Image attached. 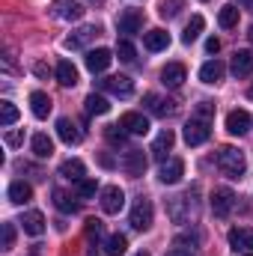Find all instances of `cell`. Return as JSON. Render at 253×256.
Wrapping results in <instances>:
<instances>
[{"instance_id":"cell-16","label":"cell","mask_w":253,"mask_h":256,"mask_svg":"<svg viewBox=\"0 0 253 256\" xmlns=\"http://www.w3.org/2000/svg\"><path fill=\"white\" fill-rule=\"evenodd\" d=\"M116 27H120V33H140V27H143V12L140 9H126L122 15H120V21H116Z\"/></svg>"},{"instance_id":"cell-23","label":"cell","mask_w":253,"mask_h":256,"mask_svg":"<svg viewBox=\"0 0 253 256\" xmlns=\"http://www.w3.org/2000/svg\"><path fill=\"white\" fill-rule=\"evenodd\" d=\"M232 74L236 78L253 74V51H236V57H232Z\"/></svg>"},{"instance_id":"cell-46","label":"cell","mask_w":253,"mask_h":256,"mask_svg":"<svg viewBox=\"0 0 253 256\" xmlns=\"http://www.w3.org/2000/svg\"><path fill=\"white\" fill-rule=\"evenodd\" d=\"M238 3H242L244 9H253V0H238Z\"/></svg>"},{"instance_id":"cell-2","label":"cell","mask_w":253,"mask_h":256,"mask_svg":"<svg viewBox=\"0 0 253 256\" xmlns=\"http://www.w3.org/2000/svg\"><path fill=\"white\" fill-rule=\"evenodd\" d=\"M152 202L146 200V196H140L137 202H134V208H131V218H128V224L137 230V232H146L149 226H152Z\"/></svg>"},{"instance_id":"cell-4","label":"cell","mask_w":253,"mask_h":256,"mask_svg":"<svg viewBox=\"0 0 253 256\" xmlns=\"http://www.w3.org/2000/svg\"><path fill=\"white\" fill-rule=\"evenodd\" d=\"M98 90L114 92V96H120V98H128V96H134V80L126 78V74H114V78L98 80Z\"/></svg>"},{"instance_id":"cell-7","label":"cell","mask_w":253,"mask_h":256,"mask_svg":"<svg viewBox=\"0 0 253 256\" xmlns=\"http://www.w3.org/2000/svg\"><path fill=\"white\" fill-rule=\"evenodd\" d=\"M51 12L60 21H80L84 18V6L78 0H54L51 3Z\"/></svg>"},{"instance_id":"cell-27","label":"cell","mask_w":253,"mask_h":256,"mask_svg":"<svg viewBox=\"0 0 253 256\" xmlns=\"http://www.w3.org/2000/svg\"><path fill=\"white\" fill-rule=\"evenodd\" d=\"M30 149H33L36 158H51V155H54V140H51L48 134H33Z\"/></svg>"},{"instance_id":"cell-10","label":"cell","mask_w":253,"mask_h":256,"mask_svg":"<svg viewBox=\"0 0 253 256\" xmlns=\"http://www.w3.org/2000/svg\"><path fill=\"white\" fill-rule=\"evenodd\" d=\"M182 176H185V161H182V158H170V161H164L161 170H158V179H161L164 185H176Z\"/></svg>"},{"instance_id":"cell-5","label":"cell","mask_w":253,"mask_h":256,"mask_svg":"<svg viewBox=\"0 0 253 256\" xmlns=\"http://www.w3.org/2000/svg\"><path fill=\"white\" fill-rule=\"evenodd\" d=\"M122 206H126V191L120 185H108L102 191V212L104 214H120Z\"/></svg>"},{"instance_id":"cell-33","label":"cell","mask_w":253,"mask_h":256,"mask_svg":"<svg viewBox=\"0 0 253 256\" xmlns=\"http://www.w3.org/2000/svg\"><path fill=\"white\" fill-rule=\"evenodd\" d=\"M54 206H57L63 214H74V212H78V202H74L72 194H66L63 188H54Z\"/></svg>"},{"instance_id":"cell-47","label":"cell","mask_w":253,"mask_h":256,"mask_svg":"<svg viewBox=\"0 0 253 256\" xmlns=\"http://www.w3.org/2000/svg\"><path fill=\"white\" fill-rule=\"evenodd\" d=\"M90 3H96V6H104V0H90Z\"/></svg>"},{"instance_id":"cell-26","label":"cell","mask_w":253,"mask_h":256,"mask_svg":"<svg viewBox=\"0 0 253 256\" xmlns=\"http://www.w3.org/2000/svg\"><path fill=\"white\" fill-rule=\"evenodd\" d=\"M57 137L63 140L66 146H74V143H80L84 134L78 131V126H74L72 120H60V122H57Z\"/></svg>"},{"instance_id":"cell-3","label":"cell","mask_w":253,"mask_h":256,"mask_svg":"<svg viewBox=\"0 0 253 256\" xmlns=\"http://www.w3.org/2000/svg\"><path fill=\"white\" fill-rule=\"evenodd\" d=\"M194 212H196V208H194V202H190V194H185V196H173V200L167 202V214H170L173 224H188Z\"/></svg>"},{"instance_id":"cell-12","label":"cell","mask_w":253,"mask_h":256,"mask_svg":"<svg viewBox=\"0 0 253 256\" xmlns=\"http://www.w3.org/2000/svg\"><path fill=\"white\" fill-rule=\"evenodd\" d=\"M250 126H253V120H250L248 110H230V114H226V131H230V134L242 137V134L250 131Z\"/></svg>"},{"instance_id":"cell-44","label":"cell","mask_w":253,"mask_h":256,"mask_svg":"<svg viewBox=\"0 0 253 256\" xmlns=\"http://www.w3.org/2000/svg\"><path fill=\"white\" fill-rule=\"evenodd\" d=\"M206 51H208V54H218V51H220V42H218V39L212 36V39L206 42Z\"/></svg>"},{"instance_id":"cell-11","label":"cell","mask_w":253,"mask_h":256,"mask_svg":"<svg viewBox=\"0 0 253 256\" xmlns=\"http://www.w3.org/2000/svg\"><path fill=\"white\" fill-rule=\"evenodd\" d=\"M232 206H236V194L230 191V188H218V191L212 194V212L218 218H226L232 212Z\"/></svg>"},{"instance_id":"cell-6","label":"cell","mask_w":253,"mask_h":256,"mask_svg":"<svg viewBox=\"0 0 253 256\" xmlns=\"http://www.w3.org/2000/svg\"><path fill=\"white\" fill-rule=\"evenodd\" d=\"M208 137H212L208 120H190V122H185V143L188 146H202Z\"/></svg>"},{"instance_id":"cell-15","label":"cell","mask_w":253,"mask_h":256,"mask_svg":"<svg viewBox=\"0 0 253 256\" xmlns=\"http://www.w3.org/2000/svg\"><path fill=\"white\" fill-rule=\"evenodd\" d=\"M98 33H102V30H98V27H92V24H90V27H78V30H74L72 36H66V42H63V45L68 48V51L86 48V42H90V39H96Z\"/></svg>"},{"instance_id":"cell-49","label":"cell","mask_w":253,"mask_h":256,"mask_svg":"<svg viewBox=\"0 0 253 256\" xmlns=\"http://www.w3.org/2000/svg\"><path fill=\"white\" fill-rule=\"evenodd\" d=\"M134 256H149V254H146V250H140V254H134Z\"/></svg>"},{"instance_id":"cell-14","label":"cell","mask_w":253,"mask_h":256,"mask_svg":"<svg viewBox=\"0 0 253 256\" xmlns=\"http://www.w3.org/2000/svg\"><path fill=\"white\" fill-rule=\"evenodd\" d=\"M173 143H176V134H173L170 128H164V131H161V134L155 137V143H152V149H149V152H152V158L164 164V161H167V152L173 149Z\"/></svg>"},{"instance_id":"cell-51","label":"cell","mask_w":253,"mask_h":256,"mask_svg":"<svg viewBox=\"0 0 253 256\" xmlns=\"http://www.w3.org/2000/svg\"><path fill=\"white\" fill-rule=\"evenodd\" d=\"M202 3H206V0H202Z\"/></svg>"},{"instance_id":"cell-41","label":"cell","mask_w":253,"mask_h":256,"mask_svg":"<svg viewBox=\"0 0 253 256\" xmlns=\"http://www.w3.org/2000/svg\"><path fill=\"white\" fill-rule=\"evenodd\" d=\"M6 143L9 146H21L24 143V134L21 131H6Z\"/></svg>"},{"instance_id":"cell-8","label":"cell","mask_w":253,"mask_h":256,"mask_svg":"<svg viewBox=\"0 0 253 256\" xmlns=\"http://www.w3.org/2000/svg\"><path fill=\"white\" fill-rule=\"evenodd\" d=\"M120 167L126 170L131 179H137V176L146 173V155H143L140 149H128L126 155H122V161H120Z\"/></svg>"},{"instance_id":"cell-37","label":"cell","mask_w":253,"mask_h":256,"mask_svg":"<svg viewBox=\"0 0 253 256\" xmlns=\"http://www.w3.org/2000/svg\"><path fill=\"white\" fill-rule=\"evenodd\" d=\"M179 9H182V0H161L158 3V15L161 18H176Z\"/></svg>"},{"instance_id":"cell-32","label":"cell","mask_w":253,"mask_h":256,"mask_svg":"<svg viewBox=\"0 0 253 256\" xmlns=\"http://www.w3.org/2000/svg\"><path fill=\"white\" fill-rule=\"evenodd\" d=\"M126 250H128V238L122 232L108 236V242H104V256H122Z\"/></svg>"},{"instance_id":"cell-38","label":"cell","mask_w":253,"mask_h":256,"mask_svg":"<svg viewBox=\"0 0 253 256\" xmlns=\"http://www.w3.org/2000/svg\"><path fill=\"white\" fill-rule=\"evenodd\" d=\"M116 57H120L122 63H134V60H137V51H134V45H131L128 39H120V45H116Z\"/></svg>"},{"instance_id":"cell-20","label":"cell","mask_w":253,"mask_h":256,"mask_svg":"<svg viewBox=\"0 0 253 256\" xmlns=\"http://www.w3.org/2000/svg\"><path fill=\"white\" fill-rule=\"evenodd\" d=\"M51 108H54V104H51V96H48V92H39V90L30 92V110H33L36 120H48Z\"/></svg>"},{"instance_id":"cell-45","label":"cell","mask_w":253,"mask_h":256,"mask_svg":"<svg viewBox=\"0 0 253 256\" xmlns=\"http://www.w3.org/2000/svg\"><path fill=\"white\" fill-rule=\"evenodd\" d=\"M33 72H36L39 78H48V66H45V63H36V66H33Z\"/></svg>"},{"instance_id":"cell-50","label":"cell","mask_w":253,"mask_h":256,"mask_svg":"<svg viewBox=\"0 0 253 256\" xmlns=\"http://www.w3.org/2000/svg\"><path fill=\"white\" fill-rule=\"evenodd\" d=\"M248 96H250V98H253V86H250V90H248Z\"/></svg>"},{"instance_id":"cell-25","label":"cell","mask_w":253,"mask_h":256,"mask_svg":"<svg viewBox=\"0 0 253 256\" xmlns=\"http://www.w3.org/2000/svg\"><path fill=\"white\" fill-rule=\"evenodd\" d=\"M54 74H57L60 86H78V68L72 66V60H60L57 68H54Z\"/></svg>"},{"instance_id":"cell-31","label":"cell","mask_w":253,"mask_h":256,"mask_svg":"<svg viewBox=\"0 0 253 256\" xmlns=\"http://www.w3.org/2000/svg\"><path fill=\"white\" fill-rule=\"evenodd\" d=\"M30 196H33V188L27 182H12L9 185V202L24 206V202H30Z\"/></svg>"},{"instance_id":"cell-36","label":"cell","mask_w":253,"mask_h":256,"mask_svg":"<svg viewBox=\"0 0 253 256\" xmlns=\"http://www.w3.org/2000/svg\"><path fill=\"white\" fill-rule=\"evenodd\" d=\"M74 185H78V196L80 200H90V196H96V191H98V182L96 179H86V176L80 182H74Z\"/></svg>"},{"instance_id":"cell-17","label":"cell","mask_w":253,"mask_h":256,"mask_svg":"<svg viewBox=\"0 0 253 256\" xmlns=\"http://www.w3.org/2000/svg\"><path fill=\"white\" fill-rule=\"evenodd\" d=\"M110 63H114V54H110L108 48H96V51H86V68H90L92 74L104 72V68H108Z\"/></svg>"},{"instance_id":"cell-19","label":"cell","mask_w":253,"mask_h":256,"mask_svg":"<svg viewBox=\"0 0 253 256\" xmlns=\"http://www.w3.org/2000/svg\"><path fill=\"white\" fill-rule=\"evenodd\" d=\"M143 45H146V51H164V48H170V33L155 27V30L143 33Z\"/></svg>"},{"instance_id":"cell-13","label":"cell","mask_w":253,"mask_h":256,"mask_svg":"<svg viewBox=\"0 0 253 256\" xmlns=\"http://www.w3.org/2000/svg\"><path fill=\"white\" fill-rule=\"evenodd\" d=\"M185 78H188V72H185L182 63H167L161 68V84L170 86V90H179V86L185 84Z\"/></svg>"},{"instance_id":"cell-48","label":"cell","mask_w":253,"mask_h":256,"mask_svg":"<svg viewBox=\"0 0 253 256\" xmlns=\"http://www.w3.org/2000/svg\"><path fill=\"white\" fill-rule=\"evenodd\" d=\"M248 36H250V42H253V27H250V30H248Z\"/></svg>"},{"instance_id":"cell-35","label":"cell","mask_w":253,"mask_h":256,"mask_svg":"<svg viewBox=\"0 0 253 256\" xmlns=\"http://www.w3.org/2000/svg\"><path fill=\"white\" fill-rule=\"evenodd\" d=\"M18 120V108L12 102H0V126H12Z\"/></svg>"},{"instance_id":"cell-18","label":"cell","mask_w":253,"mask_h":256,"mask_svg":"<svg viewBox=\"0 0 253 256\" xmlns=\"http://www.w3.org/2000/svg\"><path fill=\"white\" fill-rule=\"evenodd\" d=\"M230 248H232V250H253V230L250 226H236V230H230Z\"/></svg>"},{"instance_id":"cell-43","label":"cell","mask_w":253,"mask_h":256,"mask_svg":"<svg viewBox=\"0 0 253 256\" xmlns=\"http://www.w3.org/2000/svg\"><path fill=\"white\" fill-rule=\"evenodd\" d=\"M102 230H104L102 220H86V232H90V236H102Z\"/></svg>"},{"instance_id":"cell-21","label":"cell","mask_w":253,"mask_h":256,"mask_svg":"<svg viewBox=\"0 0 253 256\" xmlns=\"http://www.w3.org/2000/svg\"><path fill=\"white\" fill-rule=\"evenodd\" d=\"M21 226H24L27 236H42V232H45V214L36 212V208H30V212H24Z\"/></svg>"},{"instance_id":"cell-1","label":"cell","mask_w":253,"mask_h":256,"mask_svg":"<svg viewBox=\"0 0 253 256\" xmlns=\"http://www.w3.org/2000/svg\"><path fill=\"white\" fill-rule=\"evenodd\" d=\"M218 167H220L224 176H230V179H242L244 170H248L244 152L236 149V146H220V152H218Z\"/></svg>"},{"instance_id":"cell-40","label":"cell","mask_w":253,"mask_h":256,"mask_svg":"<svg viewBox=\"0 0 253 256\" xmlns=\"http://www.w3.org/2000/svg\"><path fill=\"white\" fill-rule=\"evenodd\" d=\"M0 230H3V250H12V244H15V226L6 220Z\"/></svg>"},{"instance_id":"cell-34","label":"cell","mask_w":253,"mask_h":256,"mask_svg":"<svg viewBox=\"0 0 253 256\" xmlns=\"http://www.w3.org/2000/svg\"><path fill=\"white\" fill-rule=\"evenodd\" d=\"M202 27H206L202 15H194V18L188 21V27H185V33H182V42H185V45L196 42V39H200V33H202Z\"/></svg>"},{"instance_id":"cell-30","label":"cell","mask_w":253,"mask_h":256,"mask_svg":"<svg viewBox=\"0 0 253 256\" xmlns=\"http://www.w3.org/2000/svg\"><path fill=\"white\" fill-rule=\"evenodd\" d=\"M84 104H86V114H90V116H104V114L110 110V102H108L104 96H96V92H90Z\"/></svg>"},{"instance_id":"cell-39","label":"cell","mask_w":253,"mask_h":256,"mask_svg":"<svg viewBox=\"0 0 253 256\" xmlns=\"http://www.w3.org/2000/svg\"><path fill=\"white\" fill-rule=\"evenodd\" d=\"M104 137H108L114 146H122V143H126V137H128V131L122 126H108V128H104Z\"/></svg>"},{"instance_id":"cell-29","label":"cell","mask_w":253,"mask_h":256,"mask_svg":"<svg viewBox=\"0 0 253 256\" xmlns=\"http://www.w3.org/2000/svg\"><path fill=\"white\" fill-rule=\"evenodd\" d=\"M218 21H220V27H224V30L238 27V6H236V3H224V6H220V12H218Z\"/></svg>"},{"instance_id":"cell-42","label":"cell","mask_w":253,"mask_h":256,"mask_svg":"<svg viewBox=\"0 0 253 256\" xmlns=\"http://www.w3.org/2000/svg\"><path fill=\"white\" fill-rule=\"evenodd\" d=\"M167 256H194V250H190V248H185V244H176L173 250H167Z\"/></svg>"},{"instance_id":"cell-22","label":"cell","mask_w":253,"mask_h":256,"mask_svg":"<svg viewBox=\"0 0 253 256\" xmlns=\"http://www.w3.org/2000/svg\"><path fill=\"white\" fill-rule=\"evenodd\" d=\"M224 72H226V66L220 63V60H208L200 68V80L202 84H218V80H224Z\"/></svg>"},{"instance_id":"cell-24","label":"cell","mask_w":253,"mask_h":256,"mask_svg":"<svg viewBox=\"0 0 253 256\" xmlns=\"http://www.w3.org/2000/svg\"><path fill=\"white\" fill-rule=\"evenodd\" d=\"M84 173H86V167H84V161L80 158H68L60 164V176L68 179V182H80L84 179Z\"/></svg>"},{"instance_id":"cell-9","label":"cell","mask_w":253,"mask_h":256,"mask_svg":"<svg viewBox=\"0 0 253 256\" xmlns=\"http://www.w3.org/2000/svg\"><path fill=\"white\" fill-rule=\"evenodd\" d=\"M120 126L126 128L128 134H134V137H143V134H149V120L143 116V114H137V110H128L120 116Z\"/></svg>"},{"instance_id":"cell-28","label":"cell","mask_w":253,"mask_h":256,"mask_svg":"<svg viewBox=\"0 0 253 256\" xmlns=\"http://www.w3.org/2000/svg\"><path fill=\"white\" fill-rule=\"evenodd\" d=\"M146 108H149L152 116H167V114H173V102H167V98H161V96H155V92L146 96Z\"/></svg>"}]
</instances>
